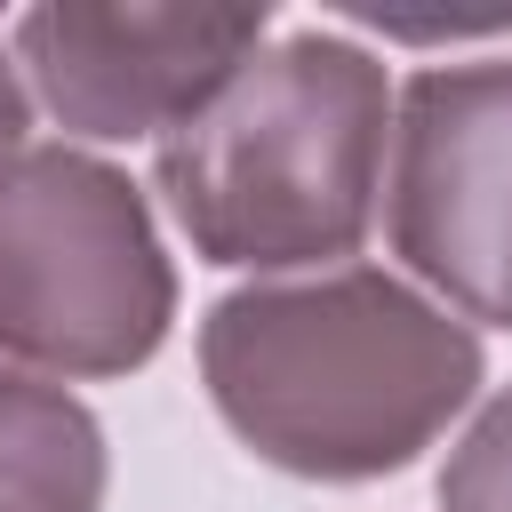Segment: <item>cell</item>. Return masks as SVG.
I'll list each match as a JSON object with an SVG mask.
<instances>
[{
    "label": "cell",
    "mask_w": 512,
    "mask_h": 512,
    "mask_svg": "<svg viewBox=\"0 0 512 512\" xmlns=\"http://www.w3.org/2000/svg\"><path fill=\"white\" fill-rule=\"evenodd\" d=\"M200 384L224 432L296 480L408 472L488 384L480 328L384 264L248 280L200 312Z\"/></svg>",
    "instance_id": "1"
},
{
    "label": "cell",
    "mask_w": 512,
    "mask_h": 512,
    "mask_svg": "<svg viewBox=\"0 0 512 512\" xmlns=\"http://www.w3.org/2000/svg\"><path fill=\"white\" fill-rule=\"evenodd\" d=\"M392 80L352 32L264 40L232 88L152 144V192L200 264L288 280L360 256L384 208Z\"/></svg>",
    "instance_id": "2"
},
{
    "label": "cell",
    "mask_w": 512,
    "mask_h": 512,
    "mask_svg": "<svg viewBox=\"0 0 512 512\" xmlns=\"http://www.w3.org/2000/svg\"><path fill=\"white\" fill-rule=\"evenodd\" d=\"M176 328V264L152 200L88 144H24L0 168V360L48 384L136 376Z\"/></svg>",
    "instance_id": "3"
},
{
    "label": "cell",
    "mask_w": 512,
    "mask_h": 512,
    "mask_svg": "<svg viewBox=\"0 0 512 512\" xmlns=\"http://www.w3.org/2000/svg\"><path fill=\"white\" fill-rule=\"evenodd\" d=\"M384 240L456 320L512 328V56L424 64L400 80Z\"/></svg>",
    "instance_id": "4"
},
{
    "label": "cell",
    "mask_w": 512,
    "mask_h": 512,
    "mask_svg": "<svg viewBox=\"0 0 512 512\" xmlns=\"http://www.w3.org/2000/svg\"><path fill=\"white\" fill-rule=\"evenodd\" d=\"M264 40V0H40L16 16V72L72 144H160L192 112H208Z\"/></svg>",
    "instance_id": "5"
},
{
    "label": "cell",
    "mask_w": 512,
    "mask_h": 512,
    "mask_svg": "<svg viewBox=\"0 0 512 512\" xmlns=\"http://www.w3.org/2000/svg\"><path fill=\"white\" fill-rule=\"evenodd\" d=\"M112 448L80 392L0 360V512H104Z\"/></svg>",
    "instance_id": "6"
},
{
    "label": "cell",
    "mask_w": 512,
    "mask_h": 512,
    "mask_svg": "<svg viewBox=\"0 0 512 512\" xmlns=\"http://www.w3.org/2000/svg\"><path fill=\"white\" fill-rule=\"evenodd\" d=\"M440 512H512V384L472 408L440 464Z\"/></svg>",
    "instance_id": "7"
},
{
    "label": "cell",
    "mask_w": 512,
    "mask_h": 512,
    "mask_svg": "<svg viewBox=\"0 0 512 512\" xmlns=\"http://www.w3.org/2000/svg\"><path fill=\"white\" fill-rule=\"evenodd\" d=\"M24 128H32V88H24V72H16V48H0V168L32 144Z\"/></svg>",
    "instance_id": "8"
}]
</instances>
